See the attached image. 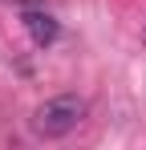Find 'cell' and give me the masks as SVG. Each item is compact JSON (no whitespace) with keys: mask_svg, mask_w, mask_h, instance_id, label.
I'll list each match as a JSON object with an SVG mask.
<instances>
[{"mask_svg":"<svg viewBox=\"0 0 146 150\" xmlns=\"http://www.w3.org/2000/svg\"><path fill=\"white\" fill-rule=\"evenodd\" d=\"M24 25H28V33H33L37 45H53L57 41V21L49 12H24Z\"/></svg>","mask_w":146,"mask_h":150,"instance_id":"cell-2","label":"cell"},{"mask_svg":"<svg viewBox=\"0 0 146 150\" xmlns=\"http://www.w3.org/2000/svg\"><path fill=\"white\" fill-rule=\"evenodd\" d=\"M85 118V101L77 93H57V98L41 101L33 110V134L41 138H65L77 130V122Z\"/></svg>","mask_w":146,"mask_h":150,"instance_id":"cell-1","label":"cell"}]
</instances>
